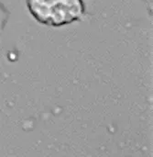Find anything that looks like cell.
<instances>
[{"mask_svg": "<svg viewBox=\"0 0 153 157\" xmlns=\"http://www.w3.org/2000/svg\"><path fill=\"white\" fill-rule=\"evenodd\" d=\"M27 6L39 23L54 28L80 20L85 11L83 0H27Z\"/></svg>", "mask_w": 153, "mask_h": 157, "instance_id": "1", "label": "cell"}, {"mask_svg": "<svg viewBox=\"0 0 153 157\" xmlns=\"http://www.w3.org/2000/svg\"><path fill=\"white\" fill-rule=\"evenodd\" d=\"M9 18L8 9L0 2V34L4 31Z\"/></svg>", "mask_w": 153, "mask_h": 157, "instance_id": "2", "label": "cell"}]
</instances>
